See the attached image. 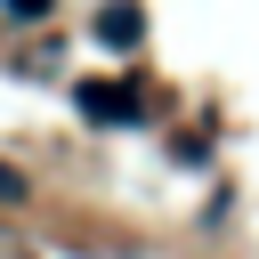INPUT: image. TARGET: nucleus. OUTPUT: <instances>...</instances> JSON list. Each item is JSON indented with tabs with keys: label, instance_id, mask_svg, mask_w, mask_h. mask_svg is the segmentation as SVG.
<instances>
[{
	"label": "nucleus",
	"instance_id": "nucleus-2",
	"mask_svg": "<svg viewBox=\"0 0 259 259\" xmlns=\"http://www.w3.org/2000/svg\"><path fill=\"white\" fill-rule=\"evenodd\" d=\"M138 32H146L138 0H105V16H97V40H105V49H138Z\"/></svg>",
	"mask_w": 259,
	"mask_h": 259
},
{
	"label": "nucleus",
	"instance_id": "nucleus-3",
	"mask_svg": "<svg viewBox=\"0 0 259 259\" xmlns=\"http://www.w3.org/2000/svg\"><path fill=\"white\" fill-rule=\"evenodd\" d=\"M0 202H24V170H8V162H0Z\"/></svg>",
	"mask_w": 259,
	"mask_h": 259
},
{
	"label": "nucleus",
	"instance_id": "nucleus-1",
	"mask_svg": "<svg viewBox=\"0 0 259 259\" xmlns=\"http://www.w3.org/2000/svg\"><path fill=\"white\" fill-rule=\"evenodd\" d=\"M73 105H81L89 121H130V113H138V97H130V89H105V81H81Z\"/></svg>",
	"mask_w": 259,
	"mask_h": 259
},
{
	"label": "nucleus",
	"instance_id": "nucleus-4",
	"mask_svg": "<svg viewBox=\"0 0 259 259\" xmlns=\"http://www.w3.org/2000/svg\"><path fill=\"white\" fill-rule=\"evenodd\" d=\"M8 16H16V24H32V16H49V0H8Z\"/></svg>",
	"mask_w": 259,
	"mask_h": 259
}]
</instances>
